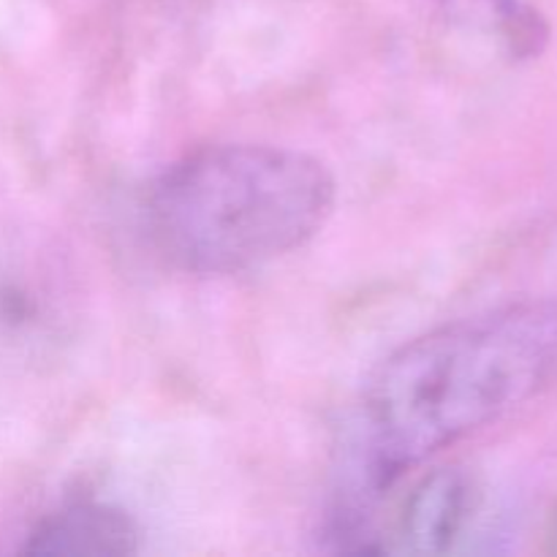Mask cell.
Segmentation results:
<instances>
[{
	"mask_svg": "<svg viewBox=\"0 0 557 557\" xmlns=\"http://www.w3.org/2000/svg\"><path fill=\"white\" fill-rule=\"evenodd\" d=\"M555 379L557 302L549 299L504 305L408 341L370 375L351 419L354 500L375 498Z\"/></svg>",
	"mask_w": 557,
	"mask_h": 557,
	"instance_id": "cell-1",
	"label": "cell"
},
{
	"mask_svg": "<svg viewBox=\"0 0 557 557\" xmlns=\"http://www.w3.org/2000/svg\"><path fill=\"white\" fill-rule=\"evenodd\" d=\"M330 169L275 145L188 152L152 183L147 232L174 270L234 275L302 248L335 210Z\"/></svg>",
	"mask_w": 557,
	"mask_h": 557,
	"instance_id": "cell-2",
	"label": "cell"
},
{
	"mask_svg": "<svg viewBox=\"0 0 557 557\" xmlns=\"http://www.w3.org/2000/svg\"><path fill=\"white\" fill-rule=\"evenodd\" d=\"M479 490L462 468H438L419 479L400 504L389 531V553H449L471 525Z\"/></svg>",
	"mask_w": 557,
	"mask_h": 557,
	"instance_id": "cell-3",
	"label": "cell"
},
{
	"mask_svg": "<svg viewBox=\"0 0 557 557\" xmlns=\"http://www.w3.org/2000/svg\"><path fill=\"white\" fill-rule=\"evenodd\" d=\"M139 549V531L125 511L79 500L44 517L30 533L25 553L33 555H131Z\"/></svg>",
	"mask_w": 557,
	"mask_h": 557,
	"instance_id": "cell-4",
	"label": "cell"
}]
</instances>
